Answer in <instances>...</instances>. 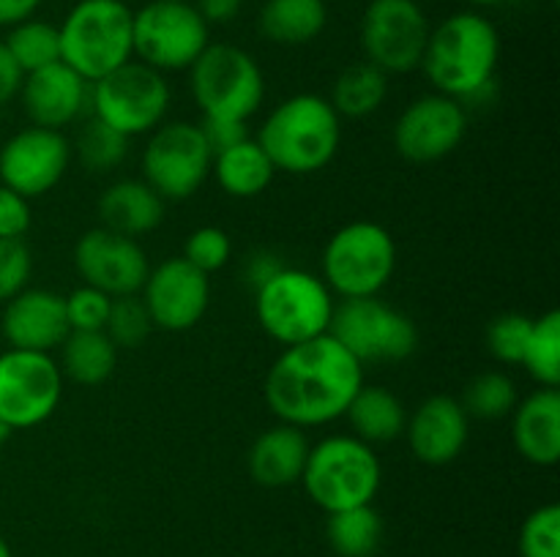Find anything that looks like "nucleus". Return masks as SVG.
<instances>
[{
    "label": "nucleus",
    "instance_id": "nucleus-1",
    "mask_svg": "<svg viewBox=\"0 0 560 557\" xmlns=\"http://www.w3.org/2000/svg\"><path fill=\"white\" fill-rule=\"evenodd\" d=\"M361 386L364 364L331 333H323L279 353L266 375L262 396L282 424L315 429L342 418Z\"/></svg>",
    "mask_w": 560,
    "mask_h": 557
},
{
    "label": "nucleus",
    "instance_id": "nucleus-2",
    "mask_svg": "<svg viewBox=\"0 0 560 557\" xmlns=\"http://www.w3.org/2000/svg\"><path fill=\"white\" fill-rule=\"evenodd\" d=\"M498 60V27L479 11H457L430 31L419 69H424L435 93L463 102L490 87Z\"/></svg>",
    "mask_w": 560,
    "mask_h": 557
},
{
    "label": "nucleus",
    "instance_id": "nucleus-3",
    "mask_svg": "<svg viewBox=\"0 0 560 557\" xmlns=\"http://www.w3.org/2000/svg\"><path fill=\"white\" fill-rule=\"evenodd\" d=\"M277 173L312 175L326 169L342 145V118L317 93H295L268 112L255 137Z\"/></svg>",
    "mask_w": 560,
    "mask_h": 557
},
{
    "label": "nucleus",
    "instance_id": "nucleus-4",
    "mask_svg": "<svg viewBox=\"0 0 560 557\" xmlns=\"http://www.w3.org/2000/svg\"><path fill=\"white\" fill-rule=\"evenodd\" d=\"M135 11L124 0H77L58 25L60 60L85 82L135 60Z\"/></svg>",
    "mask_w": 560,
    "mask_h": 557
},
{
    "label": "nucleus",
    "instance_id": "nucleus-5",
    "mask_svg": "<svg viewBox=\"0 0 560 557\" xmlns=\"http://www.w3.org/2000/svg\"><path fill=\"white\" fill-rule=\"evenodd\" d=\"M383 467L375 448L355 435H331L310 446L301 484L326 513L372 506L381 489Z\"/></svg>",
    "mask_w": 560,
    "mask_h": 557
},
{
    "label": "nucleus",
    "instance_id": "nucleus-6",
    "mask_svg": "<svg viewBox=\"0 0 560 557\" xmlns=\"http://www.w3.org/2000/svg\"><path fill=\"white\" fill-rule=\"evenodd\" d=\"M334 293L317 273L282 265L255 289V315L262 331L282 347L310 342L331 328Z\"/></svg>",
    "mask_w": 560,
    "mask_h": 557
},
{
    "label": "nucleus",
    "instance_id": "nucleus-7",
    "mask_svg": "<svg viewBox=\"0 0 560 557\" xmlns=\"http://www.w3.org/2000/svg\"><path fill=\"white\" fill-rule=\"evenodd\" d=\"M189 87L202 118L249 123L266 98L260 63L235 44H208L189 69Z\"/></svg>",
    "mask_w": 560,
    "mask_h": 557
},
{
    "label": "nucleus",
    "instance_id": "nucleus-8",
    "mask_svg": "<svg viewBox=\"0 0 560 557\" xmlns=\"http://www.w3.org/2000/svg\"><path fill=\"white\" fill-rule=\"evenodd\" d=\"M397 244L377 222H350L323 249V282L342 298H370L394 276Z\"/></svg>",
    "mask_w": 560,
    "mask_h": 557
},
{
    "label": "nucleus",
    "instance_id": "nucleus-9",
    "mask_svg": "<svg viewBox=\"0 0 560 557\" xmlns=\"http://www.w3.org/2000/svg\"><path fill=\"white\" fill-rule=\"evenodd\" d=\"M167 76L140 60H129L91 82V112L124 137L151 134L170 112Z\"/></svg>",
    "mask_w": 560,
    "mask_h": 557
},
{
    "label": "nucleus",
    "instance_id": "nucleus-10",
    "mask_svg": "<svg viewBox=\"0 0 560 557\" xmlns=\"http://www.w3.org/2000/svg\"><path fill=\"white\" fill-rule=\"evenodd\" d=\"M135 58L151 69L189 71L211 44V25L191 0H148L131 22Z\"/></svg>",
    "mask_w": 560,
    "mask_h": 557
},
{
    "label": "nucleus",
    "instance_id": "nucleus-11",
    "mask_svg": "<svg viewBox=\"0 0 560 557\" xmlns=\"http://www.w3.org/2000/svg\"><path fill=\"white\" fill-rule=\"evenodd\" d=\"M328 333L359 364H397L419 347L416 322L377 295L342 298V304L334 306Z\"/></svg>",
    "mask_w": 560,
    "mask_h": 557
},
{
    "label": "nucleus",
    "instance_id": "nucleus-12",
    "mask_svg": "<svg viewBox=\"0 0 560 557\" xmlns=\"http://www.w3.org/2000/svg\"><path fill=\"white\" fill-rule=\"evenodd\" d=\"M213 153L202 137L200 123L164 120L151 131L142 151V180L164 202L189 200L211 175Z\"/></svg>",
    "mask_w": 560,
    "mask_h": 557
},
{
    "label": "nucleus",
    "instance_id": "nucleus-13",
    "mask_svg": "<svg viewBox=\"0 0 560 557\" xmlns=\"http://www.w3.org/2000/svg\"><path fill=\"white\" fill-rule=\"evenodd\" d=\"M63 371L49 353H0V424L9 431L33 429L52 418L63 399Z\"/></svg>",
    "mask_w": 560,
    "mask_h": 557
},
{
    "label": "nucleus",
    "instance_id": "nucleus-14",
    "mask_svg": "<svg viewBox=\"0 0 560 557\" xmlns=\"http://www.w3.org/2000/svg\"><path fill=\"white\" fill-rule=\"evenodd\" d=\"M430 31L419 0H370L359 38L364 58L383 74H408L421 66Z\"/></svg>",
    "mask_w": 560,
    "mask_h": 557
},
{
    "label": "nucleus",
    "instance_id": "nucleus-15",
    "mask_svg": "<svg viewBox=\"0 0 560 557\" xmlns=\"http://www.w3.org/2000/svg\"><path fill=\"white\" fill-rule=\"evenodd\" d=\"M71 164V142L63 131L25 126L0 147V183L25 200L49 194Z\"/></svg>",
    "mask_w": 560,
    "mask_h": 557
},
{
    "label": "nucleus",
    "instance_id": "nucleus-16",
    "mask_svg": "<svg viewBox=\"0 0 560 557\" xmlns=\"http://www.w3.org/2000/svg\"><path fill=\"white\" fill-rule=\"evenodd\" d=\"M468 134V112L463 102L443 93H427L410 102L394 123V147L413 164L441 162L459 147Z\"/></svg>",
    "mask_w": 560,
    "mask_h": 557
},
{
    "label": "nucleus",
    "instance_id": "nucleus-17",
    "mask_svg": "<svg viewBox=\"0 0 560 557\" xmlns=\"http://www.w3.org/2000/svg\"><path fill=\"white\" fill-rule=\"evenodd\" d=\"M74 268L82 284L102 289L109 298L140 295L151 262L140 240L107 227H93L77 240Z\"/></svg>",
    "mask_w": 560,
    "mask_h": 557
},
{
    "label": "nucleus",
    "instance_id": "nucleus-18",
    "mask_svg": "<svg viewBox=\"0 0 560 557\" xmlns=\"http://www.w3.org/2000/svg\"><path fill=\"white\" fill-rule=\"evenodd\" d=\"M140 293L153 328L180 333L206 317L211 306V276L189 265L184 257H170L148 271Z\"/></svg>",
    "mask_w": 560,
    "mask_h": 557
},
{
    "label": "nucleus",
    "instance_id": "nucleus-19",
    "mask_svg": "<svg viewBox=\"0 0 560 557\" xmlns=\"http://www.w3.org/2000/svg\"><path fill=\"white\" fill-rule=\"evenodd\" d=\"M0 333L9 347L52 355L71 333L66 295L47 287H25L3 304Z\"/></svg>",
    "mask_w": 560,
    "mask_h": 557
},
{
    "label": "nucleus",
    "instance_id": "nucleus-20",
    "mask_svg": "<svg viewBox=\"0 0 560 557\" xmlns=\"http://www.w3.org/2000/svg\"><path fill=\"white\" fill-rule=\"evenodd\" d=\"M22 107L31 126L63 131L91 107V82L58 60L25 74L20 87Z\"/></svg>",
    "mask_w": 560,
    "mask_h": 557
},
{
    "label": "nucleus",
    "instance_id": "nucleus-21",
    "mask_svg": "<svg viewBox=\"0 0 560 557\" xmlns=\"http://www.w3.org/2000/svg\"><path fill=\"white\" fill-rule=\"evenodd\" d=\"M408 446L424 464H448L463 453L470 437V415L448 393L424 399L405 424Z\"/></svg>",
    "mask_w": 560,
    "mask_h": 557
},
{
    "label": "nucleus",
    "instance_id": "nucleus-22",
    "mask_svg": "<svg viewBox=\"0 0 560 557\" xmlns=\"http://www.w3.org/2000/svg\"><path fill=\"white\" fill-rule=\"evenodd\" d=\"M512 437L520 457L530 464L550 467L560 459V393L558 388H539L512 413Z\"/></svg>",
    "mask_w": 560,
    "mask_h": 557
},
{
    "label": "nucleus",
    "instance_id": "nucleus-23",
    "mask_svg": "<svg viewBox=\"0 0 560 557\" xmlns=\"http://www.w3.org/2000/svg\"><path fill=\"white\" fill-rule=\"evenodd\" d=\"M306 457H310V440H306L304 429L279 420L277 426H268L266 431L257 435L246 464H249V475L257 484L279 489V486L301 481Z\"/></svg>",
    "mask_w": 560,
    "mask_h": 557
},
{
    "label": "nucleus",
    "instance_id": "nucleus-24",
    "mask_svg": "<svg viewBox=\"0 0 560 557\" xmlns=\"http://www.w3.org/2000/svg\"><path fill=\"white\" fill-rule=\"evenodd\" d=\"M98 227L142 238L164 222V200L142 178L115 180L98 197Z\"/></svg>",
    "mask_w": 560,
    "mask_h": 557
},
{
    "label": "nucleus",
    "instance_id": "nucleus-25",
    "mask_svg": "<svg viewBox=\"0 0 560 557\" xmlns=\"http://www.w3.org/2000/svg\"><path fill=\"white\" fill-rule=\"evenodd\" d=\"M350 429L359 440L377 446V442H394L405 435L408 410L402 399L383 386H361L345 410Z\"/></svg>",
    "mask_w": 560,
    "mask_h": 557
},
{
    "label": "nucleus",
    "instance_id": "nucleus-26",
    "mask_svg": "<svg viewBox=\"0 0 560 557\" xmlns=\"http://www.w3.org/2000/svg\"><path fill=\"white\" fill-rule=\"evenodd\" d=\"M211 173L217 183L222 186L224 194L238 197V200H252V197L262 194L271 186L277 167H273L268 153L260 147V142L249 137V140L217 153Z\"/></svg>",
    "mask_w": 560,
    "mask_h": 557
},
{
    "label": "nucleus",
    "instance_id": "nucleus-27",
    "mask_svg": "<svg viewBox=\"0 0 560 557\" xmlns=\"http://www.w3.org/2000/svg\"><path fill=\"white\" fill-rule=\"evenodd\" d=\"M328 25L326 0H266L260 9V33L282 47H304Z\"/></svg>",
    "mask_w": 560,
    "mask_h": 557
},
{
    "label": "nucleus",
    "instance_id": "nucleus-28",
    "mask_svg": "<svg viewBox=\"0 0 560 557\" xmlns=\"http://www.w3.org/2000/svg\"><path fill=\"white\" fill-rule=\"evenodd\" d=\"M120 349L104 331H71L60 344V371L77 386H102L113 377Z\"/></svg>",
    "mask_w": 560,
    "mask_h": 557
},
{
    "label": "nucleus",
    "instance_id": "nucleus-29",
    "mask_svg": "<svg viewBox=\"0 0 560 557\" xmlns=\"http://www.w3.org/2000/svg\"><path fill=\"white\" fill-rule=\"evenodd\" d=\"M386 96L388 74H383L370 60H359L337 76L328 102L339 118H370L383 107Z\"/></svg>",
    "mask_w": 560,
    "mask_h": 557
},
{
    "label": "nucleus",
    "instance_id": "nucleus-30",
    "mask_svg": "<svg viewBox=\"0 0 560 557\" xmlns=\"http://www.w3.org/2000/svg\"><path fill=\"white\" fill-rule=\"evenodd\" d=\"M328 544L339 557H372L383 541V519L372 506L328 513Z\"/></svg>",
    "mask_w": 560,
    "mask_h": 557
},
{
    "label": "nucleus",
    "instance_id": "nucleus-31",
    "mask_svg": "<svg viewBox=\"0 0 560 557\" xmlns=\"http://www.w3.org/2000/svg\"><path fill=\"white\" fill-rule=\"evenodd\" d=\"M5 47H9L11 58L16 60V66L22 69V74H31V71L44 69V66H52L60 60V33L58 25L47 20H31L20 22V25L9 27L5 33Z\"/></svg>",
    "mask_w": 560,
    "mask_h": 557
},
{
    "label": "nucleus",
    "instance_id": "nucleus-32",
    "mask_svg": "<svg viewBox=\"0 0 560 557\" xmlns=\"http://www.w3.org/2000/svg\"><path fill=\"white\" fill-rule=\"evenodd\" d=\"M520 366H525L541 388L560 386V311L550 309L536 317Z\"/></svg>",
    "mask_w": 560,
    "mask_h": 557
},
{
    "label": "nucleus",
    "instance_id": "nucleus-33",
    "mask_svg": "<svg viewBox=\"0 0 560 557\" xmlns=\"http://www.w3.org/2000/svg\"><path fill=\"white\" fill-rule=\"evenodd\" d=\"M459 402H463L465 413L470 418L501 420L512 415L514 407H517V382L509 375H503V371H481L479 377L468 382L465 396Z\"/></svg>",
    "mask_w": 560,
    "mask_h": 557
},
{
    "label": "nucleus",
    "instance_id": "nucleus-34",
    "mask_svg": "<svg viewBox=\"0 0 560 557\" xmlns=\"http://www.w3.org/2000/svg\"><path fill=\"white\" fill-rule=\"evenodd\" d=\"M74 151L82 167L91 173H113L129 153V137L118 134L98 118H91L82 123Z\"/></svg>",
    "mask_w": 560,
    "mask_h": 557
},
{
    "label": "nucleus",
    "instance_id": "nucleus-35",
    "mask_svg": "<svg viewBox=\"0 0 560 557\" xmlns=\"http://www.w3.org/2000/svg\"><path fill=\"white\" fill-rule=\"evenodd\" d=\"M153 322L148 315L145 304L140 295H124V298H113L109 304L107 322H104V333L109 342L118 349H135L151 336Z\"/></svg>",
    "mask_w": 560,
    "mask_h": 557
},
{
    "label": "nucleus",
    "instance_id": "nucleus-36",
    "mask_svg": "<svg viewBox=\"0 0 560 557\" xmlns=\"http://www.w3.org/2000/svg\"><path fill=\"white\" fill-rule=\"evenodd\" d=\"M530 328H534V317L528 315L509 311V315L495 317L487 328V349H490L492 358L501 360V364H523Z\"/></svg>",
    "mask_w": 560,
    "mask_h": 557
},
{
    "label": "nucleus",
    "instance_id": "nucleus-37",
    "mask_svg": "<svg viewBox=\"0 0 560 557\" xmlns=\"http://www.w3.org/2000/svg\"><path fill=\"white\" fill-rule=\"evenodd\" d=\"M184 257L189 265H195L197 271H202L206 276L222 271L224 265L233 257V240H230L228 229L217 227V224H206V227H197L195 233L186 238L184 244Z\"/></svg>",
    "mask_w": 560,
    "mask_h": 557
},
{
    "label": "nucleus",
    "instance_id": "nucleus-38",
    "mask_svg": "<svg viewBox=\"0 0 560 557\" xmlns=\"http://www.w3.org/2000/svg\"><path fill=\"white\" fill-rule=\"evenodd\" d=\"M520 555L560 557V508L556 502L530 513L520 530Z\"/></svg>",
    "mask_w": 560,
    "mask_h": 557
},
{
    "label": "nucleus",
    "instance_id": "nucleus-39",
    "mask_svg": "<svg viewBox=\"0 0 560 557\" xmlns=\"http://www.w3.org/2000/svg\"><path fill=\"white\" fill-rule=\"evenodd\" d=\"M109 304L113 298L104 295L96 287H82L71 289L66 295V317H69L71 331H104V322H107Z\"/></svg>",
    "mask_w": 560,
    "mask_h": 557
},
{
    "label": "nucleus",
    "instance_id": "nucleus-40",
    "mask_svg": "<svg viewBox=\"0 0 560 557\" xmlns=\"http://www.w3.org/2000/svg\"><path fill=\"white\" fill-rule=\"evenodd\" d=\"M33 273V254L25 240H0V304L27 287Z\"/></svg>",
    "mask_w": 560,
    "mask_h": 557
},
{
    "label": "nucleus",
    "instance_id": "nucleus-41",
    "mask_svg": "<svg viewBox=\"0 0 560 557\" xmlns=\"http://www.w3.org/2000/svg\"><path fill=\"white\" fill-rule=\"evenodd\" d=\"M31 224V200L0 183V240H22Z\"/></svg>",
    "mask_w": 560,
    "mask_h": 557
},
{
    "label": "nucleus",
    "instance_id": "nucleus-42",
    "mask_svg": "<svg viewBox=\"0 0 560 557\" xmlns=\"http://www.w3.org/2000/svg\"><path fill=\"white\" fill-rule=\"evenodd\" d=\"M200 131L202 137H206L208 147H211V153L217 156V153L228 151V147L238 145V142L249 140V126L246 123H238V120H217V118H202L200 120Z\"/></svg>",
    "mask_w": 560,
    "mask_h": 557
},
{
    "label": "nucleus",
    "instance_id": "nucleus-43",
    "mask_svg": "<svg viewBox=\"0 0 560 557\" xmlns=\"http://www.w3.org/2000/svg\"><path fill=\"white\" fill-rule=\"evenodd\" d=\"M22 80H25V74H22V69L11 58L5 42L0 38V104H9L11 98L20 96Z\"/></svg>",
    "mask_w": 560,
    "mask_h": 557
},
{
    "label": "nucleus",
    "instance_id": "nucleus-44",
    "mask_svg": "<svg viewBox=\"0 0 560 557\" xmlns=\"http://www.w3.org/2000/svg\"><path fill=\"white\" fill-rule=\"evenodd\" d=\"M191 5L200 11L208 25H222V22L235 20L241 14L244 0H191Z\"/></svg>",
    "mask_w": 560,
    "mask_h": 557
},
{
    "label": "nucleus",
    "instance_id": "nucleus-45",
    "mask_svg": "<svg viewBox=\"0 0 560 557\" xmlns=\"http://www.w3.org/2000/svg\"><path fill=\"white\" fill-rule=\"evenodd\" d=\"M44 0H0V27H14L36 16Z\"/></svg>",
    "mask_w": 560,
    "mask_h": 557
},
{
    "label": "nucleus",
    "instance_id": "nucleus-46",
    "mask_svg": "<svg viewBox=\"0 0 560 557\" xmlns=\"http://www.w3.org/2000/svg\"><path fill=\"white\" fill-rule=\"evenodd\" d=\"M279 262L273 260L271 254H257V257H252L249 260V265H246V282L252 284V287H260L262 282H266V278H271L273 273L279 271Z\"/></svg>",
    "mask_w": 560,
    "mask_h": 557
},
{
    "label": "nucleus",
    "instance_id": "nucleus-47",
    "mask_svg": "<svg viewBox=\"0 0 560 557\" xmlns=\"http://www.w3.org/2000/svg\"><path fill=\"white\" fill-rule=\"evenodd\" d=\"M0 557H14V552H11L9 541H5L3 535H0Z\"/></svg>",
    "mask_w": 560,
    "mask_h": 557
},
{
    "label": "nucleus",
    "instance_id": "nucleus-48",
    "mask_svg": "<svg viewBox=\"0 0 560 557\" xmlns=\"http://www.w3.org/2000/svg\"><path fill=\"white\" fill-rule=\"evenodd\" d=\"M465 3H470V5H501V3H506V0H465Z\"/></svg>",
    "mask_w": 560,
    "mask_h": 557
},
{
    "label": "nucleus",
    "instance_id": "nucleus-49",
    "mask_svg": "<svg viewBox=\"0 0 560 557\" xmlns=\"http://www.w3.org/2000/svg\"><path fill=\"white\" fill-rule=\"evenodd\" d=\"M9 435H11V431L5 429L3 424H0V453H3V446H5V440H9Z\"/></svg>",
    "mask_w": 560,
    "mask_h": 557
}]
</instances>
